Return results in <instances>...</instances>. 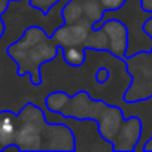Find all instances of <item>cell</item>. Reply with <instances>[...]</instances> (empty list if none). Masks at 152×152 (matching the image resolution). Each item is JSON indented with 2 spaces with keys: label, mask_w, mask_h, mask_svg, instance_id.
<instances>
[{
  "label": "cell",
  "mask_w": 152,
  "mask_h": 152,
  "mask_svg": "<svg viewBox=\"0 0 152 152\" xmlns=\"http://www.w3.org/2000/svg\"><path fill=\"white\" fill-rule=\"evenodd\" d=\"M43 107L52 112H60L64 116L88 118L97 121L102 136L113 145L118 142L127 121L121 106H110L99 100L93 102L85 91L75 93L73 97L67 93L55 91L45 99V104L42 106V109Z\"/></svg>",
  "instance_id": "cell-1"
},
{
  "label": "cell",
  "mask_w": 152,
  "mask_h": 152,
  "mask_svg": "<svg viewBox=\"0 0 152 152\" xmlns=\"http://www.w3.org/2000/svg\"><path fill=\"white\" fill-rule=\"evenodd\" d=\"M152 18V11H143L142 0H125V3L116 11H104L102 20L93 26V30L100 28L107 20H119L128 30V48L125 58L137 52L152 51V36L143 30L148 20Z\"/></svg>",
  "instance_id": "cell-2"
},
{
  "label": "cell",
  "mask_w": 152,
  "mask_h": 152,
  "mask_svg": "<svg viewBox=\"0 0 152 152\" xmlns=\"http://www.w3.org/2000/svg\"><path fill=\"white\" fill-rule=\"evenodd\" d=\"M107 39L106 51L116 58H125L128 48V30L119 20H107L100 27Z\"/></svg>",
  "instance_id": "cell-3"
},
{
  "label": "cell",
  "mask_w": 152,
  "mask_h": 152,
  "mask_svg": "<svg viewBox=\"0 0 152 152\" xmlns=\"http://www.w3.org/2000/svg\"><path fill=\"white\" fill-rule=\"evenodd\" d=\"M17 115H14L9 110L0 112V146L2 149L14 148L20 151V148L15 145V136H17Z\"/></svg>",
  "instance_id": "cell-4"
},
{
  "label": "cell",
  "mask_w": 152,
  "mask_h": 152,
  "mask_svg": "<svg viewBox=\"0 0 152 152\" xmlns=\"http://www.w3.org/2000/svg\"><path fill=\"white\" fill-rule=\"evenodd\" d=\"M61 51L63 60L72 67H81L87 60V49L84 46H64Z\"/></svg>",
  "instance_id": "cell-5"
},
{
  "label": "cell",
  "mask_w": 152,
  "mask_h": 152,
  "mask_svg": "<svg viewBox=\"0 0 152 152\" xmlns=\"http://www.w3.org/2000/svg\"><path fill=\"white\" fill-rule=\"evenodd\" d=\"M99 2L104 11H116L125 3V0H99Z\"/></svg>",
  "instance_id": "cell-6"
},
{
  "label": "cell",
  "mask_w": 152,
  "mask_h": 152,
  "mask_svg": "<svg viewBox=\"0 0 152 152\" xmlns=\"http://www.w3.org/2000/svg\"><path fill=\"white\" fill-rule=\"evenodd\" d=\"M109 75H110L109 69H106V67H100V69L97 70V73H96V79H97V84L103 85V84H104V82L109 79Z\"/></svg>",
  "instance_id": "cell-7"
},
{
  "label": "cell",
  "mask_w": 152,
  "mask_h": 152,
  "mask_svg": "<svg viewBox=\"0 0 152 152\" xmlns=\"http://www.w3.org/2000/svg\"><path fill=\"white\" fill-rule=\"evenodd\" d=\"M5 21H3V18L2 17H0V39H2L3 37V34H5Z\"/></svg>",
  "instance_id": "cell-8"
},
{
  "label": "cell",
  "mask_w": 152,
  "mask_h": 152,
  "mask_svg": "<svg viewBox=\"0 0 152 152\" xmlns=\"http://www.w3.org/2000/svg\"><path fill=\"white\" fill-rule=\"evenodd\" d=\"M143 151H152V137H149L143 146Z\"/></svg>",
  "instance_id": "cell-9"
}]
</instances>
